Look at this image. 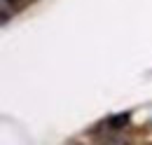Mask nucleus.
Masks as SVG:
<instances>
[{
    "label": "nucleus",
    "mask_w": 152,
    "mask_h": 145,
    "mask_svg": "<svg viewBox=\"0 0 152 145\" xmlns=\"http://www.w3.org/2000/svg\"><path fill=\"white\" fill-rule=\"evenodd\" d=\"M129 119H131V115H129V112L113 115V117H108V129H110V131H122V129L129 124Z\"/></svg>",
    "instance_id": "f257e3e1"
}]
</instances>
